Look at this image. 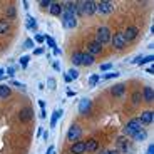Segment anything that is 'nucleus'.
Instances as JSON below:
<instances>
[{
	"instance_id": "ea45409f",
	"label": "nucleus",
	"mask_w": 154,
	"mask_h": 154,
	"mask_svg": "<svg viewBox=\"0 0 154 154\" xmlns=\"http://www.w3.org/2000/svg\"><path fill=\"white\" fill-rule=\"evenodd\" d=\"M40 54H44V49H42V47H37V49H34V55H40Z\"/></svg>"
},
{
	"instance_id": "6e6d98bb",
	"label": "nucleus",
	"mask_w": 154,
	"mask_h": 154,
	"mask_svg": "<svg viewBox=\"0 0 154 154\" xmlns=\"http://www.w3.org/2000/svg\"><path fill=\"white\" fill-rule=\"evenodd\" d=\"M4 74H5V71H4V69L0 67V76H4Z\"/></svg>"
},
{
	"instance_id": "37998d69",
	"label": "nucleus",
	"mask_w": 154,
	"mask_h": 154,
	"mask_svg": "<svg viewBox=\"0 0 154 154\" xmlns=\"http://www.w3.org/2000/svg\"><path fill=\"white\" fill-rule=\"evenodd\" d=\"M102 154H121V153H119L117 149H111V151H104Z\"/></svg>"
},
{
	"instance_id": "473e14b6",
	"label": "nucleus",
	"mask_w": 154,
	"mask_h": 154,
	"mask_svg": "<svg viewBox=\"0 0 154 154\" xmlns=\"http://www.w3.org/2000/svg\"><path fill=\"white\" fill-rule=\"evenodd\" d=\"M67 76L71 77V81H76L77 77H79V72H77L76 69H71V71H69V74H67Z\"/></svg>"
},
{
	"instance_id": "f704fd0d",
	"label": "nucleus",
	"mask_w": 154,
	"mask_h": 154,
	"mask_svg": "<svg viewBox=\"0 0 154 154\" xmlns=\"http://www.w3.org/2000/svg\"><path fill=\"white\" fill-rule=\"evenodd\" d=\"M40 4V7H44V9H47V7L52 5V0H42V2H39Z\"/></svg>"
},
{
	"instance_id": "58836bf2",
	"label": "nucleus",
	"mask_w": 154,
	"mask_h": 154,
	"mask_svg": "<svg viewBox=\"0 0 154 154\" xmlns=\"http://www.w3.org/2000/svg\"><path fill=\"white\" fill-rule=\"evenodd\" d=\"M99 69H101V71H109V69H112V64H102Z\"/></svg>"
},
{
	"instance_id": "393cba45",
	"label": "nucleus",
	"mask_w": 154,
	"mask_h": 154,
	"mask_svg": "<svg viewBox=\"0 0 154 154\" xmlns=\"http://www.w3.org/2000/svg\"><path fill=\"white\" fill-rule=\"evenodd\" d=\"M27 27H29L30 30H37V22L34 17H27Z\"/></svg>"
},
{
	"instance_id": "f03ea898",
	"label": "nucleus",
	"mask_w": 154,
	"mask_h": 154,
	"mask_svg": "<svg viewBox=\"0 0 154 154\" xmlns=\"http://www.w3.org/2000/svg\"><path fill=\"white\" fill-rule=\"evenodd\" d=\"M111 40V29L109 27H99L96 30V42L97 44H107Z\"/></svg>"
},
{
	"instance_id": "a19ab883",
	"label": "nucleus",
	"mask_w": 154,
	"mask_h": 154,
	"mask_svg": "<svg viewBox=\"0 0 154 154\" xmlns=\"http://www.w3.org/2000/svg\"><path fill=\"white\" fill-rule=\"evenodd\" d=\"M7 74H9V76H14V74H15V67H9V69H7Z\"/></svg>"
},
{
	"instance_id": "f3484780",
	"label": "nucleus",
	"mask_w": 154,
	"mask_h": 154,
	"mask_svg": "<svg viewBox=\"0 0 154 154\" xmlns=\"http://www.w3.org/2000/svg\"><path fill=\"white\" fill-rule=\"evenodd\" d=\"M99 149V142L96 141V139H89V141H86V151L87 153H96Z\"/></svg>"
},
{
	"instance_id": "864d4df0",
	"label": "nucleus",
	"mask_w": 154,
	"mask_h": 154,
	"mask_svg": "<svg viewBox=\"0 0 154 154\" xmlns=\"http://www.w3.org/2000/svg\"><path fill=\"white\" fill-rule=\"evenodd\" d=\"M40 117H42V119H45V117H47V112H45V109H44V111H42V114H40Z\"/></svg>"
},
{
	"instance_id": "5fc2aeb1",
	"label": "nucleus",
	"mask_w": 154,
	"mask_h": 154,
	"mask_svg": "<svg viewBox=\"0 0 154 154\" xmlns=\"http://www.w3.org/2000/svg\"><path fill=\"white\" fill-rule=\"evenodd\" d=\"M42 137H44V139H49V132H47V131H45V132H42Z\"/></svg>"
},
{
	"instance_id": "a18cd8bd",
	"label": "nucleus",
	"mask_w": 154,
	"mask_h": 154,
	"mask_svg": "<svg viewBox=\"0 0 154 154\" xmlns=\"http://www.w3.org/2000/svg\"><path fill=\"white\" fill-rule=\"evenodd\" d=\"M52 54H54V55H60V49H59V47L52 49Z\"/></svg>"
},
{
	"instance_id": "c85d7f7f",
	"label": "nucleus",
	"mask_w": 154,
	"mask_h": 154,
	"mask_svg": "<svg viewBox=\"0 0 154 154\" xmlns=\"http://www.w3.org/2000/svg\"><path fill=\"white\" fill-rule=\"evenodd\" d=\"M116 77H119L117 72H107V74H104L101 79H106V81H109V79H116Z\"/></svg>"
},
{
	"instance_id": "9b49d317",
	"label": "nucleus",
	"mask_w": 154,
	"mask_h": 154,
	"mask_svg": "<svg viewBox=\"0 0 154 154\" xmlns=\"http://www.w3.org/2000/svg\"><path fill=\"white\" fill-rule=\"evenodd\" d=\"M34 117V109L32 107H24L19 114V119H20L22 122H27V121H30Z\"/></svg>"
},
{
	"instance_id": "cd10ccee",
	"label": "nucleus",
	"mask_w": 154,
	"mask_h": 154,
	"mask_svg": "<svg viewBox=\"0 0 154 154\" xmlns=\"http://www.w3.org/2000/svg\"><path fill=\"white\" fill-rule=\"evenodd\" d=\"M5 15L9 17V19H15V15H17L15 9H14V7H9V9L5 10Z\"/></svg>"
},
{
	"instance_id": "603ef678",
	"label": "nucleus",
	"mask_w": 154,
	"mask_h": 154,
	"mask_svg": "<svg viewBox=\"0 0 154 154\" xmlns=\"http://www.w3.org/2000/svg\"><path fill=\"white\" fill-rule=\"evenodd\" d=\"M39 106H40V109H45V102L44 101H39Z\"/></svg>"
},
{
	"instance_id": "20e7f679",
	"label": "nucleus",
	"mask_w": 154,
	"mask_h": 154,
	"mask_svg": "<svg viewBox=\"0 0 154 154\" xmlns=\"http://www.w3.org/2000/svg\"><path fill=\"white\" fill-rule=\"evenodd\" d=\"M62 25L65 27V29H69V30H72L74 27L77 25V20H76V17L72 15L71 12H64L62 10Z\"/></svg>"
},
{
	"instance_id": "aec40b11",
	"label": "nucleus",
	"mask_w": 154,
	"mask_h": 154,
	"mask_svg": "<svg viewBox=\"0 0 154 154\" xmlns=\"http://www.w3.org/2000/svg\"><path fill=\"white\" fill-rule=\"evenodd\" d=\"M96 62V57H92L87 52H82V65H92Z\"/></svg>"
},
{
	"instance_id": "4c0bfd02",
	"label": "nucleus",
	"mask_w": 154,
	"mask_h": 154,
	"mask_svg": "<svg viewBox=\"0 0 154 154\" xmlns=\"http://www.w3.org/2000/svg\"><path fill=\"white\" fill-rule=\"evenodd\" d=\"M34 42H39V44H42V42H44V35H40V34H37V35L34 37Z\"/></svg>"
},
{
	"instance_id": "9d476101",
	"label": "nucleus",
	"mask_w": 154,
	"mask_h": 154,
	"mask_svg": "<svg viewBox=\"0 0 154 154\" xmlns=\"http://www.w3.org/2000/svg\"><path fill=\"white\" fill-rule=\"evenodd\" d=\"M122 34H124L126 42H131V40H134V39L137 37L139 29H137V27H127V29H126V32H122Z\"/></svg>"
},
{
	"instance_id": "6e6552de",
	"label": "nucleus",
	"mask_w": 154,
	"mask_h": 154,
	"mask_svg": "<svg viewBox=\"0 0 154 154\" xmlns=\"http://www.w3.org/2000/svg\"><path fill=\"white\" fill-rule=\"evenodd\" d=\"M101 52H102V45L97 44L96 40H92V42H89V44H87V54H91L92 57L99 55Z\"/></svg>"
},
{
	"instance_id": "7c9ffc66",
	"label": "nucleus",
	"mask_w": 154,
	"mask_h": 154,
	"mask_svg": "<svg viewBox=\"0 0 154 154\" xmlns=\"http://www.w3.org/2000/svg\"><path fill=\"white\" fill-rule=\"evenodd\" d=\"M29 60H30V55H22V57H20V65L25 69L27 64H29Z\"/></svg>"
},
{
	"instance_id": "412c9836",
	"label": "nucleus",
	"mask_w": 154,
	"mask_h": 154,
	"mask_svg": "<svg viewBox=\"0 0 154 154\" xmlns=\"http://www.w3.org/2000/svg\"><path fill=\"white\" fill-rule=\"evenodd\" d=\"M146 137H148V132H146L144 129H139V131H136V132L132 134V139H134V141H144Z\"/></svg>"
},
{
	"instance_id": "c756f323",
	"label": "nucleus",
	"mask_w": 154,
	"mask_h": 154,
	"mask_svg": "<svg viewBox=\"0 0 154 154\" xmlns=\"http://www.w3.org/2000/svg\"><path fill=\"white\" fill-rule=\"evenodd\" d=\"M154 60V55H144L142 59H141V62H139V65H142V64H149V62Z\"/></svg>"
},
{
	"instance_id": "dca6fc26",
	"label": "nucleus",
	"mask_w": 154,
	"mask_h": 154,
	"mask_svg": "<svg viewBox=\"0 0 154 154\" xmlns=\"http://www.w3.org/2000/svg\"><path fill=\"white\" fill-rule=\"evenodd\" d=\"M142 99L146 101V102H153V99H154V91H153V87H144V91H142Z\"/></svg>"
},
{
	"instance_id": "e433bc0d",
	"label": "nucleus",
	"mask_w": 154,
	"mask_h": 154,
	"mask_svg": "<svg viewBox=\"0 0 154 154\" xmlns=\"http://www.w3.org/2000/svg\"><path fill=\"white\" fill-rule=\"evenodd\" d=\"M12 86H15V87H20V89H25V86H24V84L22 82H19V81H12Z\"/></svg>"
},
{
	"instance_id": "c9c22d12",
	"label": "nucleus",
	"mask_w": 154,
	"mask_h": 154,
	"mask_svg": "<svg viewBox=\"0 0 154 154\" xmlns=\"http://www.w3.org/2000/svg\"><path fill=\"white\" fill-rule=\"evenodd\" d=\"M47 82H49V84H47V86H49V89H55V79H52V77H50Z\"/></svg>"
},
{
	"instance_id": "0eeeda50",
	"label": "nucleus",
	"mask_w": 154,
	"mask_h": 154,
	"mask_svg": "<svg viewBox=\"0 0 154 154\" xmlns=\"http://www.w3.org/2000/svg\"><path fill=\"white\" fill-rule=\"evenodd\" d=\"M126 45H127V42L124 39V34L122 32H116L112 35V47L117 49V50H121V49H124Z\"/></svg>"
},
{
	"instance_id": "49530a36",
	"label": "nucleus",
	"mask_w": 154,
	"mask_h": 154,
	"mask_svg": "<svg viewBox=\"0 0 154 154\" xmlns=\"http://www.w3.org/2000/svg\"><path fill=\"white\" fill-rule=\"evenodd\" d=\"M67 96H69V97H74V96H76V91H72V89H67Z\"/></svg>"
},
{
	"instance_id": "3c124183",
	"label": "nucleus",
	"mask_w": 154,
	"mask_h": 154,
	"mask_svg": "<svg viewBox=\"0 0 154 154\" xmlns=\"http://www.w3.org/2000/svg\"><path fill=\"white\" fill-rule=\"evenodd\" d=\"M64 81H65L67 84H71V82H72V81H71V77L67 76V74H65V76H64Z\"/></svg>"
},
{
	"instance_id": "f8f14e48",
	"label": "nucleus",
	"mask_w": 154,
	"mask_h": 154,
	"mask_svg": "<svg viewBox=\"0 0 154 154\" xmlns=\"http://www.w3.org/2000/svg\"><path fill=\"white\" fill-rule=\"evenodd\" d=\"M139 121H141V124H142V126L153 124V121H154V112H153V111H144V112L141 114Z\"/></svg>"
},
{
	"instance_id": "39448f33",
	"label": "nucleus",
	"mask_w": 154,
	"mask_h": 154,
	"mask_svg": "<svg viewBox=\"0 0 154 154\" xmlns=\"http://www.w3.org/2000/svg\"><path fill=\"white\" fill-rule=\"evenodd\" d=\"M139 129H142V124H141V121L139 119H131L127 124H126V127H124V134L126 136H132L136 131H139Z\"/></svg>"
},
{
	"instance_id": "09e8293b",
	"label": "nucleus",
	"mask_w": 154,
	"mask_h": 154,
	"mask_svg": "<svg viewBox=\"0 0 154 154\" xmlns=\"http://www.w3.org/2000/svg\"><path fill=\"white\" fill-rule=\"evenodd\" d=\"M54 151H55V148H54V146H50V148L47 149V153H45V154H54Z\"/></svg>"
},
{
	"instance_id": "f257e3e1",
	"label": "nucleus",
	"mask_w": 154,
	"mask_h": 154,
	"mask_svg": "<svg viewBox=\"0 0 154 154\" xmlns=\"http://www.w3.org/2000/svg\"><path fill=\"white\" fill-rule=\"evenodd\" d=\"M79 4V10H81V15H94L96 14V2L94 0H86V2H77Z\"/></svg>"
},
{
	"instance_id": "2eb2a0df",
	"label": "nucleus",
	"mask_w": 154,
	"mask_h": 154,
	"mask_svg": "<svg viewBox=\"0 0 154 154\" xmlns=\"http://www.w3.org/2000/svg\"><path fill=\"white\" fill-rule=\"evenodd\" d=\"M111 92H112L114 97H122L124 92H126V84H117V86H114Z\"/></svg>"
},
{
	"instance_id": "423d86ee",
	"label": "nucleus",
	"mask_w": 154,
	"mask_h": 154,
	"mask_svg": "<svg viewBox=\"0 0 154 154\" xmlns=\"http://www.w3.org/2000/svg\"><path fill=\"white\" fill-rule=\"evenodd\" d=\"M114 10L112 2L102 0V2H96V14H111Z\"/></svg>"
},
{
	"instance_id": "5701e85b",
	"label": "nucleus",
	"mask_w": 154,
	"mask_h": 154,
	"mask_svg": "<svg viewBox=\"0 0 154 154\" xmlns=\"http://www.w3.org/2000/svg\"><path fill=\"white\" fill-rule=\"evenodd\" d=\"M9 29H10V24H9V20L2 19V20H0V34H5V32H9Z\"/></svg>"
},
{
	"instance_id": "72a5a7b5",
	"label": "nucleus",
	"mask_w": 154,
	"mask_h": 154,
	"mask_svg": "<svg viewBox=\"0 0 154 154\" xmlns=\"http://www.w3.org/2000/svg\"><path fill=\"white\" fill-rule=\"evenodd\" d=\"M34 45H35L34 39H27V40H25V44H24V47H25V49H34Z\"/></svg>"
},
{
	"instance_id": "a211bd4d",
	"label": "nucleus",
	"mask_w": 154,
	"mask_h": 154,
	"mask_svg": "<svg viewBox=\"0 0 154 154\" xmlns=\"http://www.w3.org/2000/svg\"><path fill=\"white\" fill-rule=\"evenodd\" d=\"M50 9V14L54 17H60L62 15V5L59 4V2H52V5L49 7Z\"/></svg>"
},
{
	"instance_id": "bb28decb",
	"label": "nucleus",
	"mask_w": 154,
	"mask_h": 154,
	"mask_svg": "<svg viewBox=\"0 0 154 154\" xmlns=\"http://www.w3.org/2000/svg\"><path fill=\"white\" fill-rule=\"evenodd\" d=\"M99 81H101V76L94 74V76L89 77V86H96V84H99Z\"/></svg>"
},
{
	"instance_id": "ddd939ff",
	"label": "nucleus",
	"mask_w": 154,
	"mask_h": 154,
	"mask_svg": "<svg viewBox=\"0 0 154 154\" xmlns=\"http://www.w3.org/2000/svg\"><path fill=\"white\" fill-rule=\"evenodd\" d=\"M117 151L119 153H129L131 151V144L126 137H119L117 139Z\"/></svg>"
},
{
	"instance_id": "79ce46f5",
	"label": "nucleus",
	"mask_w": 154,
	"mask_h": 154,
	"mask_svg": "<svg viewBox=\"0 0 154 154\" xmlns=\"http://www.w3.org/2000/svg\"><path fill=\"white\" fill-rule=\"evenodd\" d=\"M146 154H154V144H149L148 151H146Z\"/></svg>"
},
{
	"instance_id": "2f4dec72",
	"label": "nucleus",
	"mask_w": 154,
	"mask_h": 154,
	"mask_svg": "<svg viewBox=\"0 0 154 154\" xmlns=\"http://www.w3.org/2000/svg\"><path fill=\"white\" fill-rule=\"evenodd\" d=\"M141 101H142V96H141L139 92H134L132 94V104H139Z\"/></svg>"
},
{
	"instance_id": "a878e982",
	"label": "nucleus",
	"mask_w": 154,
	"mask_h": 154,
	"mask_svg": "<svg viewBox=\"0 0 154 154\" xmlns=\"http://www.w3.org/2000/svg\"><path fill=\"white\" fill-rule=\"evenodd\" d=\"M44 42H47V45L50 47V49H55V47H57L55 40H54L50 35H44Z\"/></svg>"
},
{
	"instance_id": "4be33fe9",
	"label": "nucleus",
	"mask_w": 154,
	"mask_h": 154,
	"mask_svg": "<svg viewBox=\"0 0 154 154\" xmlns=\"http://www.w3.org/2000/svg\"><path fill=\"white\" fill-rule=\"evenodd\" d=\"M72 64L74 65H82V52H74L72 54Z\"/></svg>"
},
{
	"instance_id": "de8ad7c7",
	"label": "nucleus",
	"mask_w": 154,
	"mask_h": 154,
	"mask_svg": "<svg viewBox=\"0 0 154 154\" xmlns=\"http://www.w3.org/2000/svg\"><path fill=\"white\" fill-rule=\"evenodd\" d=\"M146 72H149V74H154V64H153V65H149L148 69H146Z\"/></svg>"
},
{
	"instance_id": "b1692460",
	"label": "nucleus",
	"mask_w": 154,
	"mask_h": 154,
	"mask_svg": "<svg viewBox=\"0 0 154 154\" xmlns=\"http://www.w3.org/2000/svg\"><path fill=\"white\" fill-rule=\"evenodd\" d=\"M10 96V87L7 86H0V99H7Z\"/></svg>"
},
{
	"instance_id": "8fccbe9b",
	"label": "nucleus",
	"mask_w": 154,
	"mask_h": 154,
	"mask_svg": "<svg viewBox=\"0 0 154 154\" xmlns=\"http://www.w3.org/2000/svg\"><path fill=\"white\" fill-rule=\"evenodd\" d=\"M141 59H142V55L136 57V59H134V60H132V64H139V62H141Z\"/></svg>"
},
{
	"instance_id": "4468645a",
	"label": "nucleus",
	"mask_w": 154,
	"mask_h": 154,
	"mask_svg": "<svg viewBox=\"0 0 154 154\" xmlns=\"http://www.w3.org/2000/svg\"><path fill=\"white\" fill-rule=\"evenodd\" d=\"M91 106H92V102H91V99H82L81 102H79V112L81 114H89L91 112Z\"/></svg>"
},
{
	"instance_id": "c03bdc74",
	"label": "nucleus",
	"mask_w": 154,
	"mask_h": 154,
	"mask_svg": "<svg viewBox=\"0 0 154 154\" xmlns=\"http://www.w3.org/2000/svg\"><path fill=\"white\" fill-rule=\"evenodd\" d=\"M52 67H54V69H55V71H60V64H59V62H52Z\"/></svg>"
},
{
	"instance_id": "7ed1b4c3",
	"label": "nucleus",
	"mask_w": 154,
	"mask_h": 154,
	"mask_svg": "<svg viewBox=\"0 0 154 154\" xmlns=\"http://www.w3.org/2000/svg\"><path fill=\"white\" fill-rule=\"evenodd\" d=\"M82 137V129L79 124H72L69 131H67V139L71 141V142H77V141H81Z\"/></svg>"
},
{
	"instance_id": "1a4fd4ad",
	"label": "nucleus",
	"mask_w": 154,
	"mask_h": 154,
	"mask_svg": "<svg viewBox=\"0 0 154 154\" xmlns=\"http://www.w3.org/2000/svg\"><path fill=\"white\" fill-rule=\"evenodd\" d=\"M84 153H86V142H84V141L72 142V146H71V154H84Z\"/></svg>"
},
{
	"instance_id": "6ab92c4d",
	"label": "nucleus",
	"mask_w": 154,
	"mask_h": 154,
	"mask_svg": "<svg viewBox=\"0 0 154 154\" xmlns=\"http://www.w3.org/2000/svg\"><path fill=\"white\" fill-rule=\"evenodd\" d=\"M62 114H64V111H62V109L54 111V114H52V117H50V127H55V126H57V121L62 117Z\"/></svg>"
}]
</instances>
